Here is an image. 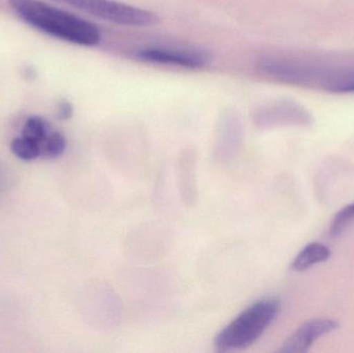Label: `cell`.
<instances>
[{
	"instance_id": "cell-6",
	"label": "cell",
	"mask_w": 354,
	"mask_h": 353,
	"mask_svg": "<svg viewBox=\"0 0 354 353\" xmlns=\"http://www.w3.org/2000/svg\"><path fill=\"white\" fill-rule=\"evenodd\" d=\"M338 327V321L332 318H318L308 321L287 338L286 341L283 343L282 347L278 352H307L319 338L336 331Z\"/></svg>"
},
{
	"instance_id": "cell-9",
	"label": "cell",
	"mask_w": 354,
	"mask_h": 353,
	"mask_svg": "<svg viewBox=\"0 0 354 353\" xmlns=\"http://www.w3.org/2000/svg\"><path fill=\"white\" fill-rule=\"evenodd\" d=\"M322 89L332 93H354V66L330 68Z\"/></svg>"
},
{
	"instance_id": "cell-14",
	"label": "cell",
	"mask_w": 354,
	"mask_h": 353,
	"mask_svg": "<svg viewBox=\"0 0 354 353\" xmlns=\"http://www.w3.org/2000/svg\"><path fill=\"white\" fill-rule=\"evenodd\" d=\"M74 113V108H73L72 104L68 101H60L58 104L57 107V115L58 118L62 120H70Z\"/></svg>"
},
{
	"instance_id": "cell-13",
	"label": "cell",
	"mask_w": 354,
	"mask_h": 353,
	"mask_svg": "<svg viewBox=\"0 0 354 353\" xmlns=\"http://www.w3.org/2000/svg\"><path fill=\"white\" fill-rule=\"evenodd\" d=\"M354 220V203L351 205H347L344 209H341L338 211L336 217H335L334 221H333L332 226H330V236H341L348 227L349 224L351 223Z\"/></svg>"
},
{
	"instance_id": "cell-12",
	"label": "cell",
	"mask_w": 354,
	"mask_h": 353,
	"mask_svg": "<svg viewBox=\"0 0 354 353\" xmlns=\"http://www.w3.org/2000/svg\"><path fill=\"white\" fill-rule=\"evenodd\" d=\"M66 149V139L62 133L53 132L48 137L46 142L44 143L41 157L47 159L54 160L62 157Z\"/></svg>"
},
{
	"instance_id": "cell-7",
	"label": "cell",
	"mask_w": 354,
	"mask_h": 353,
	"mask_svg": "<svg viewBox=\"0 0 354 353\" xmlns=\"http://www.w3.org/2000/svg\"><path fill=\"white\" fill-rule=\"evenodd\" d=\"M241 141V128L234 116H228L223 122L216 144V157L228 161L234 157Z\"/></svg>"
},
{
	"instance_id": "cell-10",
	"label": "cell",
	"mask_w": 354,
	"mask_h": 353,
	"mask_svg": "<svg viewBox=\"0 0 354 353\" xmlns=\"http://www.w3.org/2000/svg\"><path fill=\"white\" fill-rule=\"evenodd\" d=\"M10 151L19 159L26 162L35 161L41 155V145L22 134L12 139L10 142Z\"/></svg>"
},
{
	"instance_id": "cell-2",
	"label": "cell",
	"mask_w": 354,
	"mask_h": 353,
	"mask_svg": "<svg viewBox=\"0 0 354 353\" xmlns=\"http://www.w3.org/2000/svg\"><path fill=\"white\" fill-rule=\"evenodd\" d=\"M280 311V302L266 298L252 304L214 338L218 352H235L253 345L272 325Z\"/></svg>"
},
{
	"instance_id": "cell-3",
	"label": "cell",
	"mask_w": 354,
	"mask_h": 353,
	"mask_svg": "<svg viewBox=\"0 0 354 353\" xmlns=\"http://www.w3.org/2000/svg\"><path fill=\"white\" fill-rule=\"evenodd\" d=\"M256 70L274 82L324 88L330 68L293 58L264 57L258 60Z\"/></svg>"
},
{
	"instance_id": "cell-1",
	"label": "cell",
	"mask_w": 354,
	"mask_h": 353,
	"mask_svg": "<svg viewBox=\"0 0 354 353\" xmlns=\"http://www.w3.org/2000/svg\"><path fill=\"white\" fill-rule=\"evenodd\" d=\"M12 10L25 23L46 35L75 45L93 47L102 33L93 23L39 0H8Z\"/></svg>"
},
{
	"instance_id": "cell-11",
	"label": "cell",
	"mask_w": 354,
	"mask_h": 353,
	"mask_svg": "<svg viewBox=\"0 0 354 353\" xmlns=\"http://www.w3.org/2000/svg\"><path fill=\"white\" fill-rule=\"evenodd\" d=\"M51 132L47 120L41 116L35 115L27 118L22 128V135L37 141L41 145V151H43L44 143L46 142Z\"/></svg>"
},
{
	"instance_id": "cell-5",
	"label": "cell",
	"mask_w": 354,
	"mask_h": 353,
	"mask_svg": "<svg viewBox=\"0 0 354 353\" xmlns=\"http://www.w3.org/2000/svg\"><path fill=\"white\" fill-rule=\"evenodd\" d=\"M254 122L259 128L288 126V124H308L310 115L304 108L292 102H278L270 104L256 112Z\"/></svg>"
},
{
	"instance_id": "cell-4",
	"label": "cell",
	"mask_w": 354,
	"mask_h": 353,
	"mask_svg": "<svg viewBox=\"0 0 354 353\" xmlns=\"http://www.w3.org/2000/svg\"><path fill=\"white\" fill-rule=\"evenodd\" d=\"M134 58L145 64L180 66L189 70H199L209 66L212 54L195 48L143 47L134 52Z\"/></svg>"
},
{
	"instance_id": "cell-8",
	"label": "cell",
	"mask_w": 354,
	"mask_h": 353,
	"mask_svg": "<svg viewBox=\"0 0 354 353\" xmlns=\"http://www.w3.org/2000/svg\"><path fill=\"white\" fill-rule=\"evenodd\" d=\"M330 257V250L326 245L312 242L307 245L292 261V269L304 271L318 263H324Z\"/></svg>"
}]
</instances>
